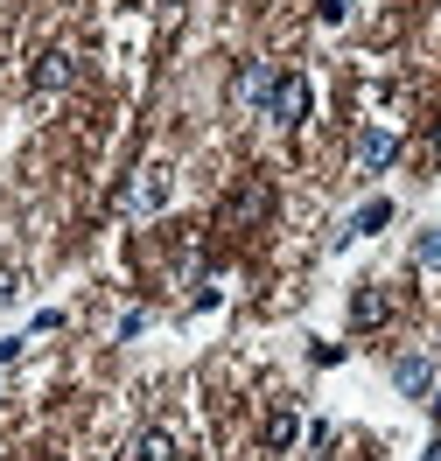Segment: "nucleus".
Listing matches in <instances>:
<instances>
[{
	"label": "nucleus",
	"instance_id": "nucleus-8",
	"mask_svg": "<svg viewBox=\"0 0 441 461\" xmlns=\"http://www.w3.org/2000/svg\"><path fill=\"white\" fill-rule=\"evenodd\" d=\"M133 461H182L176 455V433H169V427H147L141 440H133Z\"/></svg>",
	"mask_w": 441,
	"mask_h": 461
},
{
	"label": "nucleus",
	"instance_id": "nucleus-12",
	"mask_svg": "<svg viewBox=\"0 0 441 461\" xmlns=\"http://www.w3.org/2000/svg\"><path fill=\"white\" fill-rule=\"evenodd\" d=\"M316 14H323V22H344L351 7H344V0H316Z\"/></svg>",
	"mask_w": 441,
	"mask_h": 461
},
{
	"label": "nucleus",
	"instance_id": "nucleus-13",
	"mask_svg": "<svg viewBox=\"0 0 441 461\" xmlns=\"http://www.w3.org/2000/svg\"><path fill=\"white\" fill-rule=\"evenodd\" d=\"M14 349H22V343H0V364H7V357H14Z\"/></svg>",
	"mask_w": 441,
	"mask_h": 461
},
{
	"label": "nucleus",
	"instance_id": "nucleus-14",
	"mask_svg": "<svg viewBox=\"0 0 441 461\" xmlns=\"http://www.w3.org/2000/svg\"><path fill=\"white\" fill-rule=\"evenodd\" d=\"M420 461H441V440H435V447H427V455H420Z\"/></svg>",
	"mask_w": 441,
	"mask_h": 461
},
{
	"label": "nucleus",
	"instance_id": "nucleus-2",
	"mask_svg": "<svg viewBox=\"0 0 441 461\" xmlns=\"http://www.w3.org/2000/svg\"><path fill=\"white\" fill-rule=\"evenodd\" d=\"M308 105H316L308 77L280 70V77H273V98H266V119H280V126H308Z\"/></svg>",
	"mask_w": 441,
	"mask_h": 461
},
{
	"label": "nucleus",
	"instance_id": "nucleus-3",
	"mask_svg": "<svg viewBox=\"0 0 441 461\" xmlns=\"http://www.w3.org/2000/svg\"><path fill=\"white\" fill-rule=\"evenodd\" d=\"M266 210H273V189H266V182H238L232 203H225V217H232V224H260Z\"/></svg>",
	"mask_w": 441,
	"mask_h": 461
},
{
	"label": "nucleus",
	"instance_id": "nucleus-5",
	"mask_svg": "<svg viewBox=\"0 0 441 461\" xmlns=\"http://www.w3.org/2000/svg\"><path fill=\"white\" fill-rule=\"evenodd\" d=\"M392 154H400V140H392L385 126H372V133H357V168H364V175L392 168Z\"/></svg>",
	"mask_w": 441,
	"mask_h": 461
},
{
	"label": "nucleus",
	"instance_id": "nucleus-10",
	"mask_svg": "<svg viewBox=\"0 0 441 461\" xmlns=\"http://www.w3.org/2000/svg\"><path fill=\"white\" fill-rule=\"evenodd\" d=\"M294 433H301V420H294L288 405H273V412H266V447L280 455V447H294Z\"/></svg>",
	"mask_w": 441,
	"mask_h": 461
},
{
	"label": "nucleus",
	"instance_id": "nucleus-15",
	"mask_svg": "<svg viewBox=\"0 0 441 461\" xmlns=\"http://www.w3.org/2000/svg\"><path fill=\"white\" fill-rule=\"evenodd\" d=\"M427 405H435V420H441V392H435V399H427Z\"/></svg>",
	"mask_w": 441,
	"mask_h": 461
},
{
	"label": "nucleus",
	"instance_id": "nucleus-6",
	"mask_svg": "<svg viewBox=\"0 0 441 461\" xmlns=\"http://www.w3.org/2000/svg\"><path fill=\"white\" fill-rule=\"evenodd\" d=\"M70 77H78V57H70V50H50V57L35 63V77H29V85H35V91H63Z\"/></svg>",
	"mask_w": 441,
	"mask_h": 461
},
{
	"label": "nucleus",
	"instance_id": "nucleus-4",
	"mask_svg": "<svg viewBox=\"0 0 441 461\" xmlns=\"http://www.w3.org/2000/svg\"><path fill=\"white\" fill-rule=\"evenodd\" d=\"M392 321V294L385 287H357L351 294V329H385Z\"/></svg>",
	"mask_w": 441,
	"mask_h": 461
},
{
	"label": "nucleus",
	"instance_id": "nucleus-9",
	"mask_svg": "<svg viewBox=\"0 0 441 461\" xmlns=\"http://www.w3.org/2000/svg\"><path fill=\"white\" fill-rule=\"evenodd\" d=\"M273 77H280V70H266V63H245V70H238V98L266 105V98H273Z\"/></svg>",
	"mask_w": 441,
	"mask_h": 461
},
{
	"label": "nucleus",
	"instance_id": "nucleus-1",
	"mask_svg": "<svg viewBox=\"0 0 441 461\" xmlns=\"http://www.w3.org/2000/svg\"><path fill=\"white\" fill-rule=\"evenodd\" d=\"M169 189H176V182H169V168L154 161V168H141L133 182H119V210H126V217H147V210L169 203Z\"/></svg>",
	"mask_w": 441,
	"mask_h": 461
},
{
	"label": "nucleus",
	"instance_id": "nucleus-7",
	"mask_svg": "<svg viewBox=\"0 0 441 461\" xmlns=\"http://www.w3.org/2000/svg\"><path fill=\"white\" fill-rule=\"evenodd\" d=\"M427 377H435V364H427V357H400V364H392V384H400L407 399H420V392H427Z\"/></svg>",
	"mask_w": 441,
	"mask_h": 461
},
{
	"label": "nucleus",
	"instance_id": "nucleus-11",
	"mask_svg": "<svg viewBox=\"0 0 441 461\" xmlns=\"http://www.w3.org/2000/svg\"><path fill=\"white\" fill-rule=\"evenodd\" d=\"M385 224H392V203L372 196V203H364V210L351 217V238H372V230H385Z\"/></svg>",
	"mask_w": 441,
	"mask_h": 461
}]
</instances>
